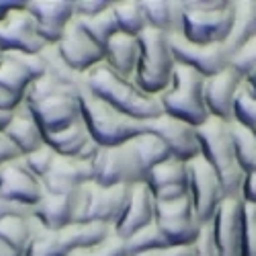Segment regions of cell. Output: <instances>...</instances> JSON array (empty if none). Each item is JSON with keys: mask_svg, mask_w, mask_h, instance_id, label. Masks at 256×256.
Listing matches in <instances>:
<instances>
[{"mask_svg": "<svg viewBox=\"0 0 256 256\" xmlns=\"http://www.w3.org/2000/svg\"><path fill=\"white\" fill-rule=\"evenodd\" d=\"M242 84H244V76L232 66L205 78V104L209 115L220 121L232 123L236 94L242 88Z\"/></svg>", "mask_w": 256, "mask_h": 256, "instance_id": "cell-18", "label": "cell"}, {"mask_svg": "<svg viewBox=\"0 0 256 256\" xmlns=\"http://www.w3.org/2000/svg\"><path fill=\"white\" fill-rule=\"evenodd\" d=\"M197 134L201 142V158H205L218 172L226 199H242L246 172L238 164L230 123L209 117L201 127H197Z\"/></svg>", "mask_w": 256, "mask_h": 256, "instance_id": "cell-3", "label": "cell"}, {"mask_svg": "<svg viewBox=\"0 0 256 256\" xmlns=\"http://www.w3.org/2000/svg\"><path fill=\"white\" fill-rule=\"evenodd\" d=\"M68 256H130V252H127V242L113 232L104 242H100L96 246H90V248L74 250Z\"/></svg>", "mask_w": 256, "mask_h": 256, "instance_id": "cell-38", "label": "cell"}, {"mask_svg": "<svg viewBox=\"0 0 256 256\" xmlns=\"http://www.w3.org/2000/svg\"><path fill=\"white\" fill-rule=\"evenodd\" d=\"M58 232H60L64 244H66V248L70 252H74V250L90 248V246L104 242L113 234V228L104 226V224H96V222H86V224H70Z\"/></svg>", "mask_w": 256, "mask_h": 256, "instance_id": "cell-29", "label": "cell"}, {"mask_svg": "<svg viewBox=\"0 0 256 256\" xmlns=\"http://www.w3.org/2000/svg\"><path fill=\"white\" fill-rule=\"evenodd\" d=\"M154 224L166 238V242L172 246H193L205 228L197 218L190 197L168 203L156 201Z\"/></svg>", "mask_w": 256, "mask_h": 256, "instance_id": "cell-10", "label": "cell"}, {"mask_svg": "<svg viewBox=\"0 0 256 256\" xmlns=\"http://www.w3.org/2000/svg\"><path fill=\"white\" fill-rule=\"evenodd\" d=\"M125 242H127V252H130V256H138V254L150 252V250H156V248H162V246H172V244L166 242V238L160 234L156 224L140 230L138 234H134V236L130 240H125Z\"/></svg>", "mask_w": 256, "mask_h": 256, "instance_id": "cell-37", "label": "cell"}, {"mask_svg": "<svg viewBox=\"0 0 256 256\" xmlns=\"http://www.w3.org/2000/svg\"><path fill=\"white\" fill-rule=\"evenodd\" d=\"M0 56H2V54H0Z\"/></svg>", "mask_w": 256, "mask_h": 256, "instance_id": "cell-53", "label": "cell"}, {"mask_svg": "<svg viewBox=\"0 0 256 256\" xmlns=\"http://www.w3.org/2000/svg\"><path fill=\"white\" fill-rule=\"evenodd\" d=\"M0 197L33 209L44 197V182L18 158L0 168Z\"/></svg>", "mask_w": 256, "mask_h": 256, "instance_id": "cell-16", "label": "cell"}, {"mask_svg": "<svg viewBox=\"0 0 256 256\" xmlns=\"http://www.w3.org/2000/svg\"><path fill=\"white\" fill-rule=\"evenodd\" d=\"M4 134L16 146V150L20 152V156H27V154L39 150L41 146H46L44 132H41L37 119L33 117L31 109L25 102L14 111V117H12V121L6 127Z\"/></svg>", "mask_w": 256, "mask_h": 256, "instance_id": "cell-25", "label": "cell"}, {"mask_svg": "<svg viewBox=\"0 0 256 256\" xmlns=\"http://www.w3.org/2000/svg\"><path fill=\"white\" fill-rule=\"evenodd\" d=\"M138 62H140V37L117 33L104 46V64L127 78L136 76Z\"/></svg>", "mask_w": 256, "mask_h": 256, "instance_id": "cell-27", "label": "cell"}, {"mask_svg": "<svg viewBox=\"0 0 256 256\" xmlns=\"http://www.w3.org/2000/svg\"><path fill=\"white\" fill-rule=\"evenodd\" d=\"M18 6V2H10V0H0V23Z\"/></svg>", "mask_w": 256, "mask_h": 256, "instance_id": "cell-49", "label": "cell"}, {"mask_svg": "<svg viewBox=\"0 0 256 256\" xmlns=\"http://www.w3.org/2000/svg\"><path fill=\"white\" fill-rule=\"evenodd\" d=\"M146 130L158 136L168 148V152L172 154V158L176 160L190 162L201 156V142H199L197 127H193L190 123H184L180 119L168 117L162 113L160 117L148 121Z\"/></svg>", "mask_w": 256, "mask_h": 256, "instance_id": "cell-15", "label": "cell"}, {"mask_svg": "<svg viewBox=\"0 0 256 256\" xmlns=\"http://www.w3.org/2000/svg\"><path fill=\"white\" fill-rule=\"evenodd\" d=\"M82 86H86L98 98L109 102L117 111L132 119L148 123L162 115L158 96L148 94L140 88V84L134 78L115 72L104 62L82 76Z\"/></svg>", "mask_w": 256, "mask_h": 256, "instance_id": "cell-1", "label": "cell"}, {"mask_svg": "<svg viewBox=\"0 0 256 256\" xmlns=\"http://www.w3.org/2000/svg\"><path fill=\"white\" fill-rule=\"evenodd\" d=\"M154 220H156V197L152 195L150 186L146 182L134 184L132 193H130V201H127V207H125V213L113 232L119 238L130 240L140 230L152 226Z\"/></svg>", "mask_w": 256, "mask_h": 256, "instance_id": "cell-22", "label": "cell"}, {"mask_svg": "<svg viewBox=\"0 0 256 256\" xmlns=\"http://www.w3.org/2000/svg\"><path fill=\"white\" fill-rule=\"evenodd\" d=\"M39 56L46 64V74H50L52 78H56V80H60L64 84H70V86H80L82 84V76L76 74L68 64L62 60V56H60L56 46H48Z\"/></svg>", "mask_w": 256, "mask_h": 256, "instance_id": "cell-36", "label": "cell"}, {"mask_svg": "<svg viewBox=\"0 0 256 256\" xmlns=\"http://www.w3.org/2000/svg\"><path fill=\"white\" fill-rule=\"evenodd\" d=\"M33 232H35L33 216H12L0 222V240L18 254H23L25 248L29 246Z\"/></svg>", "mask_w": 256, "mask_h": 256, "instance_id": "cell-31", "label": "cell"}, {"mask_svg": "<svg viewBox=\"0 0 256 256\" xmlns=\"http://www.w3.org/2000/svg\"><path fill=\"white\" fill-rule=\"evenodd\" d=\"M174 56L170 52V41L166 33L156 29H146L140 35V62L134 80L140 88L152 96H160L172 82Z\"/></svg>", "mask_w": 256, "mask_h": 256, "instance_id": "cell-7", "label": "cell"}, {"mask_svg": "<svg viewBox=\"0 0 256 256\" xmlns=\"http://www.w3.org/2000/svg\"><path fill=\"white\" fill-rule=\"evenodd\" d=\"M242 203L256 207V172L246 174V180H244V186H242Z\"/></svg>", "mask_w": 256, "mask_h": 256, "instance_id": "cell-48", "label": "cell"}, {"mask_svg": "<svg viewBox=\"0 0 256 256\" xmlns=\"http://www.w3.org/2000/svg\"><path fill=\"white\" fill-rule=\"evenodd\" d=\"M242 256H256V207L244 203Z\"/></svg>", "mask_w": 256, "mask_h": 256, "instance_id": "cell-41", "label": "cell"}, {"mask_svg": "<svg viewBox=\"0 0 256 256\" xmlns=\"http://www.w3.org/2000/svg\"><path fill=\"white\" fill-rule=\"evenodd\" d=\"M25 104L37 119L44 136L64 132L82 119L80 86L64 84L50 74H44L31 82L25 92Z\"/></svg>", "mask_w": 256, "mask_h": 256, "instance_id": "cell-2", "label": "cell"}, {"mask_svg": "<svg viewBox=\"0 0 256 256\" xmlns=\"http://www.w3.org/2000/svg\"><path fill=\"white\" fill-rule=\"evenodd\" d=\"M148 29L166 35H182L184 0H142Z\"/></svg>", "mask_w": 256, "mask_h": 256, "instance_id": "cell-24", "label": "cell"}, {"mask_svg": "<svg viewBox=\"0 0 256 256\" xmlns=\"http://www.w3.org/2000/svg\"><path fill=\"white\" fill-rule=\"evenodd\" d=\"M14 111H2V109H0V132H6V127L10 125V121L14 117Z\"/></svg>", "mask_w": 256, "mask_h": 256, "instance_id": "cell-50", "label": "cell"}, {"mask_svg": "<svg viewBox=\"0 0 256 256\" xmlns=\"http://www.w3.org/2000/svg\"><path fill=\"white\" fill-rule=\"evenodd\" d=\"M68 254L70 250L64 244L60 232L48 230L35 220L33 238L20 256H68Z\"/></svg>", "mask_w": 256, "mask_h": 256, "instance_id": "cell-34", "label": "cell"}, {"mask_svg": "<svg viewBox=\"0 0 256 256\" xmlns=\"http://www.w3.org/2000/svg\"><path fill=\"white\" fill-rule=\"evenodd\" d=\"M170 52L174 56V62L180 66L199 72L201 76L209 78L230 66V52L224 44L218 46H201L190 44L182 35H168Z\"/></svg>", "mask_w": 256, "mask_h": 256, "instance_id": "cell-13", "label": "cell"}, {"mask_svg": "<svg viewBox=\"0 0 256 256\" xmlns=\"http://www.w3.org/2000/svg\"><path fill=\"white\" fill-rule=\"evenodd\" d=\"M27 10L35 16L39 33L48 41V46H56L62 33L74 20V0H29L25 2Z\"/></svg>", "mask_w": 256, "mask_h": 256, "instance_id": "cell-21", "label": "cell"}, {"mask_svg": "<svg viewBox=\"0 0 256 256\" xmlns=\"http://www.w3.org/2000/svg\"><path fill=\"white\" fill-rule=\"evenodd\" d=\"M48 48V41L41 37L35 16L27 10L25 2L0 23V54H31L37 56Z\"/></svg>", "mask_w": 256, "mask_h": 256, "instance_id": "cell-12", "label": "cell"}, {"mask_svg": "<svg viewBox=\"0 0 256 256\" xmlns=\"http://www.w3.org/2000/svg\"><path fill=\"white\" fill-rule=\"evenodd\" d=\"M113 6V0H74L76 18H92L106 12Z\"/></svg>", "mask_w": 256, "mask_h": 256, "instance_id": "cell-42", "label": "cell"}, {"mask_svg": "<svg viewBox=\"0 0 256 256\" xmlns=\"http://www.w3.org/2000/svg\"><path fill=\"white\" fill-rule=\"evenodd\" d=\"M35 78L31 76V72L25 68L23 60L16 54H2L0 56V86L23 96L27 88L31 86V82Z\"/></svg>", "mask_w": 256, "mask_h": 256, "instance_id": "cell-30", "label": "cell"}, {"mask_svg": "<svg viewBox=\"0 0 256 256\" xmlns=\"http://www.w3.org/2000/svg\"><path fill=\"white\" fill-rule=\"evenodd\" d=\"M230 66L236 72H240L244 78L256 70V37L250 39L236 54L230 56Z\"/></svg>", "mask_w": 256, "mask_h": 256, "instance_id": "cell-40", "label": "cell"}, {"mask_svg": "<svg viewBox=\"0 0 256 256\" xmlns=\"http://www.w3.org/2000/svg\"><path fill=\"white\" fill-rule=\"evenodd\" d=\"M188 180H190V201H193L195 213L203 226H209L216 218L218 209L226 201L224 184L218 172L209 166L205 158H195L188 162Z\"/></svg>", "mask_w": 256, "mask_h": 256, "instance_id": "cell-11", "label": "cell"}, {"mask_svg": "<svg viewBox=\"0 0 256 256\" xmlns=\"http://www.w3.org/2000/svg\"><path fill=\"white\" fill-rule=\"evenodd\" d=\"M148 172L140 162L132 140L121 146L100 148L92 158V182L100 186H119V184H142Z\"/></svg>", "mask_w": 256, "mask_h": 256, "instance_id": "cell-9", "label": "cell"}, {"mask_svg": "<svg viewBox=\"0 0 256 256\" xmlns=\"http://www.w3.org/2000/svg\"><path fill=\"white\" fill-rule=\"evenodd\" d=\"M138 256H193V246H162Z\"/></svg>", "mask_w": 256, "mask_h": 256, "instance_id": "cell-46", "label": "cell"}, {"mask_svg": "<svg viewBox=\"0 0 256 256\" xmlns=\"http://www.w3.org/2000/svg\"><path fill=\"white\" fill-rule=\"evenodd\" d=\"M23 102H25L23 96H18V94H14V92H10V90L0 86V109H2V111H14Z\"/></svg>", "mask_w": 256, "mask_h": 256, "instance_id": "cell-47", "label": "cell"}, {"mask_svg": "<svg viewBox=\"0 0 256 256\" xmlns=\"http://www.w3.org/2000/svg\"><path fill=\"white\" fill-rule=\"evenodd\" d=\"M12 216H33V209L31 207H23V205H16V203H10V201L0 197V222L6 220V218H12Z\"/></svg>", "mask_w": 256, "mask_h": 256, "instance_id": "cell-45", "label": "cell"}, {"mask_svg": "<svg viewBox=\"0 0 256 256\" xmlns=\"http://www.w3.org/2000/svg\"><path fill=\"white\" fill-rule=\"evenodd\" d=\"M76 18V16H74ZM80 27L86 31L96 44L104 50V46L109 44V41L119 33V27H117V20H115V14H113V6L98 14V16H92V18H76Z\"/></svg>", "mask_w": 256, "mask_h": 256, "instance_id": "cell-35", "label": "cell"}, {"mask_svg": "<svg viewBox=\"0 0 256 256\" xmlns=\"http://www.w3.org/2000/svg\"><path fill=\"white\" fill-rule=\"evenodd\" d=\"M244 86H246V90L256 98V70L244 78Z\"/></svg>", "mask_w": 256, "mask_h": 256, "instance_id": "cell-51", "label": "cell"}, {"mask_svg": "<svg viewBox=\"0 0 256 256\" xmlns=\"http://www.w3.org/2000/svg\"><path fill=\"white\" fill-rule=\"evenodd\" d=\"M242 226L244 203L242 199H226L209 224L213 242L220 256H242Z\"/></svg>", "mask_w": 256, "mask_h": 256, "instance_id": "cell-17", "label": "cell"}, {"mask_svg": "<svg viewBox=\"0 0 256 256\" xmlns=\"http://www.w3.org/2000/svg\"><path fill=\"white\" fill-rule=\"evenodd\" d=\"M256 37V0H234V25L226 39V50L236 54Z\"/></svg>", "mask_w": 256, "mask_h": 256, "instance_id": "cell-28", "label": "cell"}, {"mask_svg": "<svg viewBox=\"0 0 256 256\" xmlns=\"http://www.w3.org/2000/svg\"><path fill=\"white\" fill-rule=\"evenodd\" d=\"M132 186H100L88 182L76 190L74 195V224L96 222L115 230L121 222L127 201H130Z\"/></svg>", "mask_w": 256, "mask_h": 256, "instance_id": "cell-8", "label": "cell"}, {"mask_svg": "<svg viewBox=\"0 0 256 256\" xmlns=\"http://www.w3.org/2000/svg\"><path fill=\"white\" fill-rule=\"evenodd\" d=\"M132 146H134V150H136V154H138L140 162L144 164L148 174H150L158 164H162V162L172 158V154L168 152V148L164 146V142L158 136L150 134L148 130L144 134H140L138 138H134Z\"/></svg>", "mask_w": 256, "mask_h": 256, "instance_id": "cell-32", "label": "cell"}, {"mask_svg": "<svg viewBox=\"0 0 256 256\" xmlns=\"http://www.w3.org/2000/svg\"><path fill=\"white\" fill-rule=\"evenodd\" d=\"M56 158H58V154L46 144V146H41L39 150H35V152H31V154L23 156V162L27 164V168L31 170V172H33L37 178H44V176L50 172V170H52Z\"/></svg>", "mask_w": 256, "mask_h": 256, "instance_id": "cell-39", "label": "cell"}, {"mask_svg": "<svg viewBox=\"0 0 256 256\" xmlns=\"http://www.w3.org/2000/svg\"><path fill=\"white\" fill-rule=\"evenodd\" d=\"M80 115L92 140L102 148L121 146L146 132V123L132 119L80 84Z\"/></svg>", "mask_w": 256, "mask_h": 256, "instance_id": "cell-4", "label": "cell"}, {"mask_svg": "<svg viewBox=\"0 0 256 256\" xmlns=\"http://www.w3.org/2000/svg\"><path fill=\"white\" fill-rule=\"evenodd\" d=\"M0 256H20L18 252H14L10 246H6L2 240H0Z\"/></svg>", "mask_w": 256, "mask_h": 256, "instance_id": "cell-52", "label": "cell"}, {"mask_svg": "<svg viewBox=\"0 0 256 256\" xmlns=\"http://www.w3.org/2000/svg\"><path fill=\"white\" fill-rule=\"evenodd\" d=\"M158 100L164 115L190 123L193 127H201L211 117L205 104V76L180 64L174 66L172 82Z\"/></svg>", "mask_w": 256, "mask_h": 256, "instance_id": "cell-5", "label": "cell"}, {"mask_svg": "<svg viewBox=\"0 0 256 256\" xmlns=\"http://www.w3.org/2000/svg\"><path fill=\"white\" fill-rule=\"evenodd\" d=\"M44 190L52 195H74L84 184L92 182V162L84 158L58 156L50 172L41 178Z\"/></svg>", "mask_w": 256, "mask_h": 256, "instance_id": "cell-19", "label": "cell"}, {"mask_svg": "<svg viewBox=\"0 0 256 256\" xmlns=\"http://www.w3.org/2000/svg\"><path fill=\"white\" fill-rule=\"evenodd\" d=\"M56 48H58L62 60L80 76H84L92 68H96L98 64L104 62V50L80 27L76 18L66 27V31L62 33Z\"/></svg>", "mask_w": 256, "mask_h": 256, "instance_id": "cell-14", "label": "cell"}, {"mask_svg": "<svg viewBox=\"0 0 256 256\" xmlns=\"http://www.w3.org/2000/svg\"><path fill=\"white\" fill-rule=\"evenodd\" d=\"M146 184L150 186L152 195L158 203L178 201L188 197L190 180H188V162L170 158L158 164L146 178Z\"/></svg>", "mask_w": 256, "mask_h": 256, "instance_id": "cell-20", "label": "cell"}, {"mask_svg": "<svg viewBox=\"0 0 256 256\" xmlns=\"http://www.w3.org/2000/svg\"><path fill=\"white\" fill-rule=\"evenodd\" d=\"M193 256H220L218 248H216V242H213V234H211V228L205 226L199 240L193 244Z\"/></svg>", "mask_w": 256, "mask_h": 256, "instance_id": "cell-43", "label": "cell"}, {"mask_svg": "<svg viewBox=\"0 0 256 256\" xmlns=\"http://www.w3.org/2000/svg\"><path fill=\"white\" fill-rule=\"evenodd\" d=\"M113 14H115V20H117L119 33L140 37L148 29V20H146L142 0H123V2H113Z\"/></svg>", "mask_w": 256, "mask_h": 256, "instance_id": "cell-33", "label": "cell"}, {"mask_svg": "<svg viewBox=\"0 0 256 256\" xmlns=\"http://www.w3.org/2000/svg\"><path fill=\"white\" fill-rule=\"evenodd\" d=\"M74 195H52L44 190L41 201L33 207V218L54 232L74 224Z\"/></svg>", "mask_w": 256, "mask_h": 256, "instance_id": "cell-26", "label": "cell"}, {"mask_svg": "<svg viewBox=\"0 0 256 256\" xmlns=\"http://www.w3.org/2000/svg\"><path fill=\"white\" fill-rule=\"evenodd\" d=\"M234 25V0H184L182 37L190 44H226Z\"/></svg>", "mask_w": 256, "mask_h": 256, "instance_id": "cell-6", "label": "cell"}, {"mask_svg": "<svg viewBox=\"0 0 256 256\" xmlns=\"http://www.w3.org/2000/svg\"><path fill=\"white\" fill-rule=\"evenodd\" d=\"M44 138H46V144L58 156L84 158V160H90V162L96 156V152L102 148L92 140V136L88 134L86 125H84L82 119L76 121L74 125H70L68 130L58 132V134H50V136H44Z\"/></svg>", "mask_w": 256, "mask_h": 256, "instance_id": "cell-23", "label": "cell"}, {"mask_svg": "<svg viewBox=\"0 0 256 256\" xmlns=\"http://www.w3.org/2000/svg\"><path fill=\"white\" fill-rule=\"evenodd\" d=\"M18 158H23V156L16 150V146L10 142V138L4 132H0V168L12 160H18Z\"/></svg>", "mask_w": 256, "mask_h": 256, "instance_id": "cell-44", "label": "cell"}]
</instances>
